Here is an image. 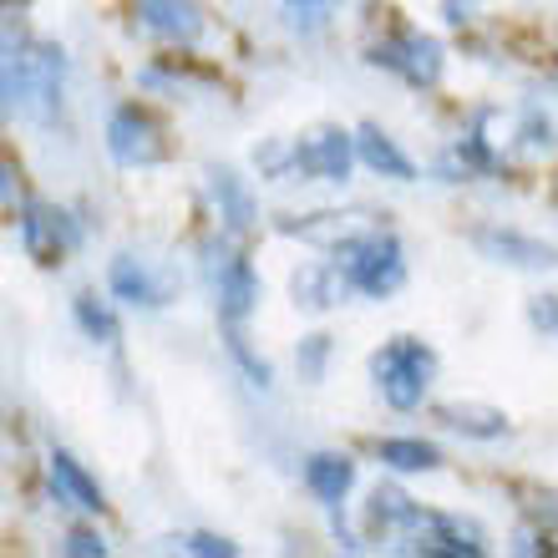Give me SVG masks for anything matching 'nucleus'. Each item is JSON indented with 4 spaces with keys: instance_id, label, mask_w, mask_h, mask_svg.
Masks as SVG:
<instances>
[{
    "instance_id": "f257e3e1",
    "label": "nucleus",
    "mask_w": 558,
    "mask_h": 558,
    "mask_svg": "<svg viewBox=\"0 0 558 558\" xmlns=\"http://www.w3.org/2000/svg\"><path fill=\"white\" fill-rule=\"evenodd\" d=\"M61 107V51L57 46H31L15 57L5 51V112H21L31 122H46Z\"/></svg>"
},
{
    "instance_id": "f03ea898",
    "label": "nucleus",
    "mask_w": 558,
    "mask_h": 558,
    "mask_svg": "<svg viewBox=\"0 0 558 558\" xmlns=\"http://www.w3.org/2000/svg\"><path fill=\"white\" fill-rule=\"evenodd\" d=\"M432 351H426L422 340H391L386 351H376V361H371V371H376V386H381V397L397 407V412H412V407H422L426 397V381H432Z\"/></svg>"
},
{
    "instance_id": "7ed1b4c3",
    "label": "nucleus",
    "mask_w": 558,
    "mask_h": 558,
    "mask_svg": "<svg viewBox=\"0 0 558 558\" xmlns=\"http://www.w3.org/2000/svg\"><path fill=\"white\" fill-rule=\"evenodd\" d=\"M336 265L345 269L351 290H366V294H391L407 279V265H401V244L391 234H361V239H345L336 244Z\"/></svg>"
},
{
    "instance_id": "20e7f679",
    "label": "nucleus",
    "mask_w": 558,
    "mask_h": 558,
    "mask_svg": "<svg viewBox=\"0 0 558 558\" xmlns=\"http://www.w3.org/2000/svg\"><path fill=\"white\" fill-rule=\"evenodd\" d=\"M294 168L305 178H320V183H345L351 173V137L340 128H315L294 143Z\"/></svg>"
},
{
    "instance_id": "39448f33",
    "label": "nucleus",
    "mask_w": 558,
    "mask_h": 558,
    "mask_svg": "<svg viewBox=\"0 0 558 558\" xmlns=\"http://www.w3.org/2000/svg\"><path fill=\"white\" fill-rule=\"evenodd\" d=\"M107 147H112V158L128 162V168H153V162L168 158L162 133L137 112V107H128V112H118V118L107 122Z\"/></svg>"
},
{
    "instance_id": "423d86ee",
    "label": "nucleus",
    "mask_w": 558,
    "mask_h": 558,
    "mask_svg": "<svg viewBox=\"0 0 558 558\" xmlns=\"http://www.w3.org/2000/svg\"><path fill=\"white\" fill-rule=\"evenodd\" d=\"M376 61L401 72L412 87H432L441 76V46L432 36H401V41H386L376 46Z\"/></svg>"
},
{
    "instance_id": "0eeeda50",
    "label": "nucleus",
    "mask_w": 558,
    "mask_h": 558,
    "mask_svg": "<svg viewBox=\"0 0 558 558\" xmlns=\"http://www.w3.org/2000/svg\"><path fill=\"white\" fill-rule=\"evenodd\" d=\"M137 15H143L147 31H158V36H168L178 46H193L208 26L198 0H137Z\"/></svg>"
},
{
    "instance_id": "6e6552de",
    "label": "nucleus",
    "mask_w": 558,
    "mask_h": 558,
    "mask_svg": "<svg viewBox=\"0 0 558 558\" xmlns=\"http://www.w3.org/2000/svg\"><path fill=\"white\" fill-rule=\"evenodd\" d=\"M21 229H26V244H31V254H41V259H57V254H66L82 239V229H76L61 208H46V204H36L21 219Z\"/></svg>"
},
{
    "instance_id": "1a4fd4ad",
    "label": "nucleus",
    "mask_w": 558,
    "mask_h": 558,
    "mask_svg": "<svg viewBox=\"0 0 558 558\" xmlns=\"http://www.w3.org/2000/svg\"><path fill=\"white\" fill-rule=\"evenodd\" d=\"M214 294H219L223 320H244L254 310V300H259V279H254V269L244 265V259H223V265L214 269Z\"/></svg>"
},
{
    "instance_id": "9d476101",
    "label": "nucleus",
    "mask_w": 558,
    "mask_h": 558,
    "mask_svg": "<svg viewBox=\"0 0 558 558\" xmlns=\"http://www.w3.org/2000/svg\"><path fill=\"white\" fill-rule=\"evenodd\" d=\"M355 153H361V162H366L371 173L397 178V183H412V178H416L412 158H407V153H401V147L391 143L381 128H361V133H355Z\"/></svg>"
},
{
    "instance_id": "9b49d317",
    "label": "nucleus",
    "mask_w": 558,
    "mask_h": 558,
    "mask_svg": "<svg viewBox=\"0 0 558 558\" xmlns=\"http://www.w3.org/2000/svg\"><path fill=\"white\" fill-rule=\"evenodd\" d=\"M51 493H57L61 502L82 508V513H102V493H97V483H92L87 472H82V462L66 457V452L51 457Z\"/></svg>"
},
{
    "instance_id": "f8f14e48",
    "label": "nucleus",
    "mask_w": 558,
    "mask_h": 558,
    "mask_svg": "<svg viewBox=\"0 0 558 558\" xmlns=\"http://www.w3.org/2000/svg\"><path fill=\"white\" fill-rule=\"evenodd\" d=\"M305 483H310L315 498L336 508V502L351 493V483H355V462L351 457H336V452H315L305 462Z\"/></svg>"
},
{
    "instance_id": "ddd939ff",
    "label": "nucleus",
    "mask_w": 558,
    "mask_h": 558,
    "mask_svg": "<svg viewBox=\"0 0 558 558\" xmlns=\"http://www.w3.org/2000/svg\"><path fill=\"white\" fill-rule=\"evenodd\" d=\"M112 290H118L122 300H133V305H168V284H158L153 269H147L143 259H133V254L112 265Z\"/></svg>"
},
{
    "instance_id": "4468645a",
    "label": "nucleus",
    "mask_w": 558,
    "mask_h": 558,
    "mask_svg": "<svg viewBox=\"0 0 558 558\" xmlns=\"http://www.w3.org/2000/svg\"><path fill=\"white\" fill-rule=\"evenodd\" d=\"M208 189H214V204H219V219H229V229H244L254 219V204H250V189L239 183L229 168H214L208 173Z\"/></svg>"
},
{
    "instance_id": "2eb2a0df",
    "label": "nucleus",
    "mask_w": 558,
    "mask_h": 558,
    "mask_svg": "<svg viewBox=\"0 0 558 558\" xmlns=\"http://www.w3.org/2000/svg\"><path fill=\"white\" fill-rule=\"evenodd\" d=\"M477 244H483L487 254H498V259H508V265H523V269H548V265H558L554 250L533 244V239H518V234H477Z\"/></svg>"
},
{
    "instance_id": "dca6fc26",
    "label": "nucleus",
    "mask_w": 558,
    "mask_h": 558,
    "mask_svg": "<svg viewBox=\"0 0 558 558\" xmlns=\"http://www.w3.org/2000/svg\"><path fill=\"white\" fill-rule=\"evenodd\" d=\"M416 523H422V513H416V502L407 493H397V487H376L371 493V529L397 533V529H416Z\"/></svg>"
},
{
    "instance_id": "f3484780",
    "label": "nucleus",
    "mask_w": 558,
    "mask_h": 558,
    "mask_svg": "<svg viewBox=\"0 0 558 558\" xmlns=\"http://www.w3.org/2000/svg\"><path fill=\"white\" fill-rule=\"evenodd\" d=\"M441 422L452 432H468V437H502L508 432V416L493 407H441Z\"/></svg>"
},
{
    "instance_id": "a211bd4d",
    "label": "nucleus",
    "mask_w": 558,
    "mask_h": 558,
    "mask_svg": "<svg viewBox=\"0 0 558 558\" xmlns=\"http://www.w3.org/2000/svg\"><path fill=\"white\" fill-rule=\"evenodd\" d=\"M381 462L397 472H432L441 468V452L432 447V441H381Z\"/></svg>"
},
{
    "instance_id": "6ab92c4d",
    "label": "nucleus",
    "mask_w": 558,
    "mask_h": 558,
    "mask_svg": "<svg viewBox=\"0 0 558 558\" xmlns=\"http://www.w3.org/2000/svg\"><path fill=\"white\" fill-rule=\"evenodd\" d=\"M76 315H82V325H87L92 336H102V340L118 336V325H112V315H107L102 305H92V294H82V300H76Z\"/></svg>"
},
{
    "instance_id": "aec40b11",
    "label": "nucleus",
    "mask_w": 558,
    "mask_h": 558,
    "mask_svg": "<svg viewBox=\"0 0 558 558\" xmlns=\"http://www.w3.org/2000/svg\"><path fill=\"white\" fill-rule=\"evenodd\" d=\"M325 355H330V340H325V336H310V345H305V351H300V371H305L310 381H320Z\"/></svg>"
},
{
    "instance_id": "412c9836",
    "label": "nucleus",
    "mask_w": 558,
    "mask_h": 558,
    "mask_svg": "<svg viewBox=\"0 0 558 558\" xmlns=\"http://www.w3.org/2000/svg\"><path fill=\"white\" fill-rule=\"evenodd\" d=\"M529 315H533V325H538L544 336H558V294H538Z\"/></svg>"
},
{
    "instance_id": "4be33fe9",
    "label": "nucleus",
    "mask_w": 558,
    "mask_h": 558,
    "mask_svg": "<svg viewBox=\"0 0 558 558\" xmlns=\"http://www.w3.org/2000/svg\"><path fill=\"white\" fill-rule=\"evenodd\" d=\"M66 554H76V558H102L107 544L97 538V533H72V538H66Z\"/></svg>"
},
{
    "instance_id": "5701e85b",
    "label": "nucleus",
    "mask_w": 558,
    "mask_h": 558,
    "mask_svg": "<svg viewBox=\"0 0 558 558\" xmlns=\"http://www.w3.org/2000/svg\"><path fill=\"white\" fill-rule=\"evenodd\" d=\"M189 548L193 554H234V544H229V538H214V533H198V538H189Z\"/></svg>"
},
{
    "instance_id": "b1692460",
    "label": "nucleus",
    "mask_w": 558,
    "mask_h": 558,
    "mask_svg": "<svg viewBox=\"0 0 558 558\" xmlns=\"http://www.w3.org/2000/svg\"><path fill=\"white\" fill-rule=\"evenodd\" d=\"M294 5H340V0H294Z\"/></svg>"
}]
</instances>
